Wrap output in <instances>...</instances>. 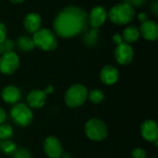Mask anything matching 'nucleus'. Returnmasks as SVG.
<instances>
[{
  "instance_id": "nucleus-29",
  "label": "nucleus",
  "mask_w": 158,
  "mask_h": 158,
  "mask_svg": "<svg viewBox=\"0 0 158 158\" xmlns=\"http://www.w3.org/2000/svg\"><path fill=\"white\" fill-rule=\"evenodd\" d=\"M138 19H139V21H141L142 23H143V22H145L146 20H148V16H147V14H146V13L142 12V13H140V14H139V16H138Z\"/></svg>"
},
{
  "instance_id": "nucleus-4",
  "label": "nucleus",
  "mask_w": 158,
  "mask_h": 158,
  "mask_svg": "<svg viewBox=\"0 0 158 158\" xmlns=\"http://www.w3.org/2000/svg\"><path fill=\"white\" fill-rule=\"evenodd\" d=\"M10 118L17 126L25 128L32 123L33 113L28 105L17 103L10 109Z\"/></svg>"
},
{
  "instance_id": "nucleus-16",
  "label": "nucleus",
  "mask_w": 158,
  "mask_h": 158,
  "mask_svg": "<svg viewBox=\"0 0 158 158\" xmlns=\"http://www.w3.org/2000/svg\"><path fill=\"white\" fill-rule=\"evenodd\" d=\"M41 24L42 19L37 13H29L24 18V27L31 33H35L37 31H39Z\"/></svg>"
},
{
  "instance_id": "nucleus-11",
  "label": "nucleus",
  "mask_w": 158,
  "mask_h": 158,
  "mask_svg": "<svg viewBox=\"0 0 158 158\" xmlns=\"http://www.w3.org/2000/svg\"><path fill=\"white\" fill-rule=\"evenodd\" d=\"M107 18V12L103 6H94L90 14L88 15V23L92 26V28H99L102 26Z\"/></svg>"
},
{
  "instance_id": "nucleus-34",
  "label": "nucleus",
  "mask_w": 158,
  "mask_h": 158,
  "mask_svg": "<svg viewBox=\"0 0 158 158\" xmlns=\"http://www.w3.org/2000/svg\"><path fill=\"white\" fill-rule=\"evenodd\" d=\"M9 1H11V2L14 3V4H19V3L23 2L24 0H9Z\"/></svg>"
},
{
  "instance_id": "nucleus-25",
  "label": "nucleus",
  "mask_w": 158,
  "mask_h": 158,
  "mask_svg": "<svg viewBox=\"0 0 158 158\" xmlns=\"http://www.w3.org/2000/svg\"><path fill=\"white\" fill-rule=\"evenodd\" d=\"M132 158H146V152L143 148H135L131 153Z\"/></svg>"
},
{
  "instance_id": "nucleus-20",
  "label": "nucleus",
  "mask_w": 158,
  "mask_h": 158,
  "mask_svg": "<svg viewBox=\"0 0 158 158\" xmlns=\"http://www.w3.org/2000/svg\"><path fill=\"white\" fill-rule=\"evenodd\" d=\"M18 147L17 144L11 141V140H5L1 141L0 144V150L6 155V156H13L14 153L17 151Z\"/></svg>"
},
{
  "instance_id": "nucleus-7",
  "label": "nucleus",
  "mask_w": 158,
  "mask_h": 158,
  "mask_svg": "<svg viewBox=\"0 0 158 158\" xmlns=\"http://www.w3.org/2000/svg\"><path fill=\"white\" fill-rule=\"evenodd\" d=\"M19 67V56L14 51L6 52L0 57V72L6 75L13 74Z\"/></svg>"
},
{
  "instance_id": "nucleus-18",
  "label": "nucleus",
  "mask_w": 158,
  "mask_h": 158,
  "mask_svg": "<svg viewBox=\"0 0 158 158\" xmlns=\"http://www.w3.org/2000/svg\"><path fill=\"white\" fill-rule=\"evenodd\" d=\"M99 34H100V31L97 28H93L89 31H86L82 38L83 43L89 47L94 46L98 42Z\"/></svg>"
},
{
  "instance_id": "nucleus-6",
  "label": "nucleus",
  "mask_w": 158,
  "mask_h": 158,
  "mask_svg": "<svg viewBox=\"0 0 158 158\" xmlns=\"http://www.w3.org/2000/svg\"><path fill=\"white\" fill-rule=\"evenodd\" d=\"M32 41L35 46L44 51H53L57 45V40L55 33L48 29H40L33 33Z\"/></svg>"
},
{
  "instance_id": "nucleus-17",
  "label": "nucleus",
  "mask_w": 158,
  "mask_h": 158,
  "mask_svg": "<svg viewBox=\"0 0 158 158\" xmlns=\"http://www.w3.org/2000/svg\"><path fill=\"white\" fill-rule=\"evenodd\" d=\"M140 31L135 26H129L124 29L122 33V38L127 44H131L136 42L140 37Z\"/></svg>"
},
{
  "instance_id": "nucleus-3",
  "label": "nucleus",
  "mask_w": 158,
  "mask_h": 158,
  "mask_svg": "<svg viewBox=\"0 0 158 158\" xmlns=\"http://www.w3.org/2000/svg\"><path fill=\"white\" fill-rule=\"evenodd\" d=\"M87 97H88L87 88L81 83H76L71 85L66 91L64 95V101L69 107L77 108L81 106L86 102Z\"/></svg>"
},
{
  "instance_id": "nucleus-21",
  "label": "nucleus",
  "mask_w": 158,
  "mask_h": 158,
  "mask_svg": "<svg viewBox=\"0 0 158 158\" xmlns=\"http://www.w3.org/2000/svg\"><path fill=\"white\" fill-rule=\"evenodd\" d=\"M14 134L13 128L7 124V123H2L0 124V140L5 141V140H10Z\"/></svg>"
},
{
  "instance_id": "nucleus-31",
  "label": "nucleus",
  "mask_w": 158,
  "mask_h": 158,
  "mask_svg": "<svg viewBox=\"0 0 158 158\" xmlns=\"http://www.w3.org/2000/svg\"><path fill=\"white\" fill-rule=\"evenodd\" d=\"M151 10L154 12V14L156 16L158 14V4L156 1H155L154 3H153V5H152V6H151Z\"/></svg>"
},
{
  "instance_id": "nucleus-13",
  "label": "nucleus",
  "mask_w": 158,
  "mask_h": 158,
  "mask_svg": "<svg viewBox=\"0 0 158 158\" xmlns=\"http://www.w3.org/2000/svg\"><path fill=\"white\" fill-rule=\"evenodd\" d=\"M119 78V72L117 68L112 65L105 66L100 72V80L106 85L115 84Z\"/></svg>"
},
{
  "instance_id": "nucleus-27",
  "label": "nucleus",
  "mask_w": 158,
  "mask_h": 158,
  "mask_svg": "<svg viewBox=\"0 0 158 158\" xmlns=\"http://www.w3.org/2000/svg\"><path fill=\"white\" fill-rule=\"evenodd\" d=\"M146 2V0H130V2H129V4L131 6H143L144 3Z\"/></svg>"
},
{
  "instance_id": "nucleus-2",
  "label": "nucleus",
  "mask_w": 158,
  "mask_h": 158,
  "mask_svg": "<svg viewBox=\"0 0 158 158\" xmlns=\"http://www.w3.org/2000/svg\"><path fill=\"white\" fill-rule=\"evenodd\" d=\"M134 7L124 2L114 6L107 13L109 19L118 25H126L131 22L134 19Z\"/></svg>"
},
{
  "instance_id": "nucleus-33",
  "label": "nucleus",
  "mask_w": 158,
  "mask_h": 158,
  "mask_svg": "<svg viewBox=\"0 0 158 158\" xmlns=\"http://www.w3.org/2000/svg\"><path fill=\"white\" fill-rule=\"evenodd\" d=\"M60 158H71V156H70V154L69 153H62V155H61V156Z\"/></svg>"
},
{
  "instance_id": "nucleus-28",
  "label": "nucleus",
  "mask_w": 158,
  "mask_h": 158,
  "mask_svg": "<svg viewBox=\"0 0 158 158\" xmlns=\"http://www.w3.org/2000/svg\"><path fill=\"white\" fill-rule=\"evenodd\" d=\"M113 41H114V43H115L117 45H118V44H120L121 43H123V38H122L121 35L116 34V35H114V37H113Z\"/></svg>"
},
{
  "instance_id": "nucleus-30",
  "label": "nucleus",
  "mask_w": 158,
  "mask_h": 158,
  "mask_svg": "<svg viewBox=\"0 0 158 158\" xmlns=\"http://www.w3.org/2000/svg\"><path fill=\"white\" fill-rule=\"evenodd\" d=\"M6 111H5L2 107H0V124L4 123L5 120H6Z\"/></svg>"
},
{
  "instance_id": "nucleus-23",
  "label": "nucleus",
  "mask_w": 158,
  "mask_h": 158,
  "mask_svg": "<svg viewBox=\"0 0 158 158\" xmlns=\"http://www.w3.org/2000/svg\"><path fill=\"white\" fill-rule=\"evenodd\" d=\"M15 42L10 39H5L0 43V55H3L6 52L13 51L15 48Z\"/></svg>"
},
{
  "instance_id": "nucleus-15",
  "label": "nucleus",
  "mask_w": 158,
  "mask_h": 158,
  "mask_svg": "<svg viewBox=\"0 0 158 158\" xmlns=\"http://www.w3.org/2000/svg\"><path fill=\"white\" fill-rule=\"evenodd\" d=\"M139 31L140 34L148 41H156L158 38V25L156 21L146 20L142 23Z\"/></svg>"
},
{
  "instance_id": "nucleus-9",
  "label": "nucleus",
  "mask_w": 158,
  "mask_h": 158,
  "mask_svg": "<svg viewBox=\"0 0 158 158\" xmlns=\"http://www.w3.org/2000/svg\"><path fill=\"white\" fill-rule=\"evenodd\" d=\"M134 56L133 48L130 44L125 42L118 44L115 50V58L116 61L120 65H129Z\"/></svg>"
},
{
  "instance_id": "nucleus-26",
  "label": "nucleus",
  "mask_w": 158,
  "mask_h": 158,
  "mask_svg": "<svg viewBox=\"0 0 158 158\" xmlns=\"http://www.w3.org/2000/svg\"><path fill=\"white\" fill-rule=\"evenodd\" d=\"M6 27L5 26V24H3L2 22H0V43L3 42L5 39H6Z\"/></svg>"
},
{
  "instance_id": "nucleus-10",
  "label": "nucleus",
  "mask_w": 158,
  "mask_h": 158,
  "mask_svg": "<svg viewBox=\"0 0 158 158\" xmlns=\"http://www.w3.org/2000/svg\"><path fill=\"white\" fill-rule=\"evenodd\" d=\"M142 137L147 141L154 143L158 140V125L154 119H146L141 125Z\"/></svg>"
},
{
  "instance_id": "nucleus-24",
  "label": "nucleus",
  "mask_w": 158,
  "mask_h": 158,
  "mask_svg": "<svg viewBox=\"0 0 158 158\" xmlns=\"http://www.w3.org/2000/svg\"><path fill=\"white\" fill-rule=\"evenodd\" d=\"M13 158H31V155L29 150L25 148H19L17 149V151L12 156Z\"/></svg>"
},
{
  "instance_id": "nucleus-22",
  "label": "nucleus",
  "mask_w": 158,
  "mask_h": 158,
  "mask_svg": "<svg viewBox=\"0 0 158 158\" xmlns=\"http://www.w3.org/2000/svg\"><path fill=\"white\" fill-rule=\"evenodd\" d=\"M87 99H89L90 102H92L94 104H100L105 99V94L103 93V91H101L99 89H94V90L88 92Z\"/></svg>"
},
{
  "instance_id": "nucleus-19",
  "label": "nucleus",
  "mask_w": 158,
  "mask_h": 158,
  "mask_svg": "<svg viewBox=\"0 0 158 158\" xmlns=\"http://www.w3.org/2000/svg\"><path fill=\"white\" fill-rule=\"evenodd\" d=\"M17 44L18 48L21 51V52H29L31 49L34 48V43L32 41L31 38L28 37V36H19L17 40V43L15 44Z\"/></svg>"
},
{
  "instance_id": "nucleus-1",
  "label": "nucleus",
  "mask_w": 158,
  "mask_h": 158,
  "mask_svg": "<svg viewBox=\"0 0 158 158\" xmlns=\"http://www.w3.org/2000/svg\"><path fill=\"white\" fill-rule=\"evenodd\" d=\"M88 15L80 7L71 6L60 11L55 19L54 29L62 38H71L88 30Z\"/></svg>"
},
{
  "instance_id": "nucleus-5",
  "label": "nucleus",
  "mask_w": 158,
  "mask_h": 158,
  "mask_svg": "<svg viewBox=\"0 0 158 158\" xmlns=\"http://www.w3.org/2000/svg\"><path fill=\"white\" fill-rule=\"evenodd\" d=\"M84 131L88 139L94 142H101L107 137L108 129L106 124L99 118H91L89 119L85 126Z\"/></svg>"
},
{
  "instance_id": "nucleus-8",
  "label": "nucleus",
  "mask_w": 158,
  "mask_h": 158,
  "mask_svg": "<svg viewBox=\"0 0 158 158\" xmlns=\"http://www.w3.org/2000/svg\"><path fill=\"white\" fill-rule=\"evenodd\" d=\"M44 151L49 158H60L63 151L61 142L55 136H48L44 141Z\"/></svg>"
},
{
  "instance_id": "nucleus-32",
  "label": "nucleus",
  "mask_w": 158,
  "mask_h": 158,
  "mask_svg": "<svg viewBox=\"0 0 158 158\" xmlns=\"http://www.w3.org/2000/svg\"><path fill=\"white\" fill-rule=\"evenodd\" d=\"M44 93H45V94H52L53 92H54V87L52 86V85H49V86H47L46 87V89L44 91Z\"/></svg>"
},
{
  "instance_id": "nucleus-12",
  "label": "nucleus",
  "mask_w": 158,
  "mask_h": 158,
  "mask_svg": "<svg viewBox=\"0 0 158 158\" xmlns=\"http://www.w3.org/2000/svg\"><path fill=\"white\" fill-rule=\"evenodd\" d=\"M2 100L8 105H15L19 103L21 98V93L19 88L14 85H7L1 91Z\"/></svg>"
},
{
  "instance_id": "nucleus-14",
  "label": "nucleus",
  "mask_w": 158,
  "mask_h": 158,
  "mask_svg": "<svg viewBox=\"0 0 158 158\" xmlns=\"http://www.w3.org/2000/svg\"><path fill=\"white\" fill-rule=\"evenodd\" d=\"M46 102V94L42 90H32L27 95V103L31 108H42Z\"/></svg>"
},
{
  "instance_id": "nucleus-35",
  "label": "nucleus",
  "mask_w": 158,
  "mask_h": 158,
  "mask_svg": "<svg viewBox=\"0 0 158 158\" xmlns=\"http://www.w3.org/2000/svg\"><path fill=\"white\" fill-rule=\"evenodd\" d=\"M0 144H1V140H0Z\"/></svg>"
}]
</instances>
